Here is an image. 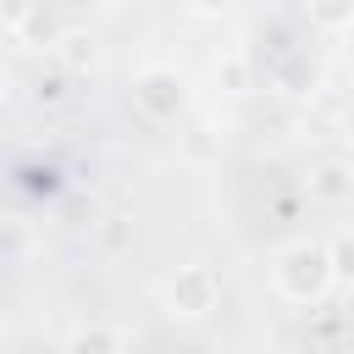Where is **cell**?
I'll return each instance as SVG.
<instances>
[{
  "label": "cell",
  "mask_w": 354,
  "mask_h": 354,
  "mask_svg": "<svg viewBox=\"0 0 354 354\" xmlns=\"http://www.w3.org/2000/svg\"><path fill=\"white\" fill-rule=\"evenodd\" d=\"M326 249H332V271H337V282H348V288H354V232L332 238Z\"/></svg>",
  "instance_id": "cell-6"
},
{
  "label": "cell",
  "mask_w": 354,
  "mask_h": 354,
  "mask_svg": "<svg viewBox=\"0 0 354 354\" xmlns=\"http://www.w3.org/2000/svg\"><path fill=\"white\" fill-rule=\"evenodd\" d=\"M183 6H188L194 17H221V11L232 6V0H183Z\"/></svg>",
  "instance_id": "cell-9"
},
{
  "label": "cell",
  "mask_w": 354,
  "mask_h": 354,
  "mask_svg": "<svg viewBox=\"0 0 354 354\" xmlns=\"http://www.w3.org/2000/svg\"><path fill=\"white\" fill-rule=\"evenodd\" d=\"M304 17L321 33H343V28H354V0H304Z\"/></svg>",
  "instance_id": "cell-4"
},
{
  "label": "cell",
  "mask_w": 354,
  "mask_h": 354,
  "mask_svg": "<svg viewBox=\"0 0 354 354\" xmlns=\"http://www.w3.org/2000/svg\"><path fill=\"white\" fill-rule=\"evenodd\" d=\"M33 6H39V0H6V28H11V33H22V28H28V17H33Z\"/></svg>",
  "instance_id": "cell-8"
},
{
  "label": "cell",
  "mask_w": 354,
  "mask_h": 354,
  "mask_svg": "<svg viewBox=\"0 0 354 354\" xmlns=\"http://www.w3.org/2000/svg\"><path fill=\"white\" fill-rule=\"evenodd\" d=\"M122 343H127V332H105V326H83L66 337V348H122Z\"/></svg>",
  "instance_id": "cell-5"
},
{
  "label": "cell",
  "mask_w": 354,
  "mask_h": 354,
  "mask_svg": "<svg viewBox=\"0 0 354 354\" xmlns=\"http://www.w3.org/2000/svg\"><path fill=\"white\" fill-rule=\"evenodd\" d=\"M166 304H171V315H183V321H205V315L221 304V277H216L210 266H177L171 282H166Z\"/></svg>",
  "instance_id": "cell-2"
},
{
  "label": "cell",
  "mask_w": 354,
  "mask_h": 354,
  "mask_svg": "<svg viewBox=\"0 0 354 354\" xmlns=\"http://www.w3.org/2000/svg\"><path fill=\"white\" fill-rule=\"evenodd\" d=\"M271 282H277V293H282L288 304H315V299H326V288L337 282L332 249H326V243H288V249L277 254V266H271Z\"/></svg>",
  "instance_id": "cell-1"
},
{
  "label": "cell",
  "mask_w": 354,
  "mask_h": 354,
  "mask_svg": "<svg viewBox=\"0 0 354 354\" xmlns=\"http://www.w3.org/2000/svg\"><path fill=\"white\" fill-rule=\"evenodd\" d=\"M133 100H138L155 122H171V116L183 111L188 88H183V77H177L171 66H144V72L133 77Z\"/></svg>",
  "instance_id": "cell-3"
},
{
  "label": "cell",
  "mask_w": 354,
  "mask_h": 354,
  "mask_svg": "<svg viewBox=\"0 0 354 354\" xmlns=\"http://www.w3.org/2000/svg\"><path fill=\"white\" fill-rule=\"evenodd\" d=\"M348 188H354V183H348L343 166H321V171H315V194H321V199H343Z\"/></svg>",
  "instance_id": "cell-7"
}]
</instances>
